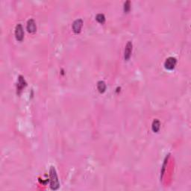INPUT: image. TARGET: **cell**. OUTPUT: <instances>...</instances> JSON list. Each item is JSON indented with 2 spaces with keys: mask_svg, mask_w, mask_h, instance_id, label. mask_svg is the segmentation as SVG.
<instances>
[{
  "mask_svg": "<svg viewBox=\"0 0 191 191\" xmlns=\"http://www.w3.org/2000/svg\"><path fill=\"white\" fill-rule=\"evenodd\" d=\"M49 177H50V187L52 190H58L59 188V181H58V176H57L56 170L54 166H51L49 169Z\"/></svg>",
  "mask_w": 191,
  "mask_h": 191,
  "instance_id": "obj_1",
  "label": "cell"
},
{
  "mask_svg": "<svg viewBox=\"0 0 191 191\" xmlns=\"http://www.w3.org/2000/svg\"><path fill=\"white\" fill-rule=\"evenodd\" d=\"M176 63H177V60L176 58H173V57H169L168 58H166L165 62H164V67L166 70H173L176 67Z\"/></svg>",
  "mask_w": 191,
  "mask_h": 191,
  "instance_id": "obj_2",
  "label": "cell"
},
{
  "mask_svg": "<svg viewBox=\"0 0 191 191\" xmlns=\"http://www.w3.org/2000/svg\"><path fill=\"white\" fill-rule=\"evenodd\" d=\"M15 37L18 41H22L24 37V31L20 23L17 24L15 27Z\"/></svg>",
  "mask_w": 191,
  "mask_h": 191,
  "instance_id": "obj_3",
  "label": "cell"
},
{
  "mask_svg": "<svg viewBox=\"0 0 191 191\" xmlns=\"http://www.w3.org/2000/svg\"><path fill=\"white\" fill-rule=\"evenodd\" d=\"M132 42L131 41H128V43H126L125 47V52H124V58L125 60L128 61L130 58L132 52Z\"/></svg>",
  "mask_w": 191,
  "mask_h": 191,
  "instance_id": "obj_4",
  "label": "cell"
},
{
  "mask_svg": "<svg viewBox=\"0 0 191 191\" xmlns=\"http://www.w3.org/2000/svg\"><path fill=\"white\" fill-rule=\"evenodd\" d=\"M83 26V21L82 19H78L73 22V30L75 33L78 34L81 32V29Z\"/></svg>",
  "mask_w": 191,
  "mask_h": 191,
  "instance_id": "obj_5",
  "label": "cell"
},
{
  "mask_svg": "<svg viewBox=\"0 0 191 191\" xmlns=\"http://www.w3.org/2000/svg\"><path fill=\"white\" fill-rule=\"evenodd\" d=\"M28 32L29 33H35L37 30V26H36V22L33 19H30L28 20L27 26H26Z\"/></svg>",
  "mask_w": 191,
  "mask_h": 191,
  "instance_id": "obj_6",
  "label": "cell"
},
{
  "mask_svg": "<svg viewBox=\"0 0 191 191\" xmlns=\"http://www.w3.org/2000/svg\"><path fill=\"white\" fill-rule=\"evenodd\" d=\"M26 86V82L24 79V78L22 76H19L18 78V83H17V92L19 93L22 90V88Z\"/></svg>",
  "mask_w": 191,
  "mask_h": 191,
  "instance_id": "obj_7",
  "label": "cell"
},
{
  "mask_svg": "<svg viewBox=\"0 0 191 191\" xmlns=\"http://www.w3.org/2000/svg\"><path fill=\"white\" fill-rule=\"evenodd\" d=\"M161 128V123L158 120H154L152 124V129L154 132H158Z\"/></svg>",
  "mask_w": 191,
  "mask_h": 191,
  "instance_id": "obj_8",
  "label": "cell"
},
{
  "mask_svg": "<svg viewBox=\"0 0 191 191\" xmlns=\"http://www.w3.org/2000/svg\"><path fill=\"white\" fill-rule=\"evenodd\" d=\"M97 89L100 93H104L106 90V84L103 81H99L97 83Z\"/></svg>",
  "mask_w": 191,
  "mask_h": 191,
  "instance_id": "obj_9",
  "label": "cell"
},
{
  "mask_svg": "<svg viewBox=\"0 0 191 191\" xmlns=\"http://www.w3.org/2000/svg\"><path fill=\"white\" fill-rule=\"evenodd\" d=\"M96 19L100 23H104V21H105V17H104L103 14H98L96 16Z\"/></svg>",
  "mask_w": 191,
  "mask_h": 191,
  "instance_id": "obj_10",
  "label": "cell"
},
{
  "mask_svg": "<svg viewBox=\"0 0 191 191\" xmlns=\"http://www.w3.org/2000/svg\"><path fill=\"white\" fill-rule=\"evenodd\" d=\"M131 9V2L130 1H126L124 4V11L125 12H128Z\"/></svg>",
  "mask_w": 191,
  "mask_h": 191,
  "instance_id": "obj_11",
  "label": "cell"
}]
</instances>
